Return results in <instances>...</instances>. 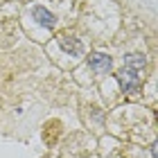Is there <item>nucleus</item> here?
<instances>
[{
	"label": "nucleus",
	"instance_id": "1",
	"mask_svg": "<svg viewBox=\"0 0 158 158\" xmlns=\"http://www.w3.org/2000/svg\"><path fill=\"white\" fill-rule=\"evenodd\" d=\"M140 70L135 68H129L124 66L118 73V81H120V88L127 93V95H135V93H140V86H142V79H140Z\"/></svg>",
	"mask_w": 158,
	"mask_h": 158
},
{
	"label": "nucleus",
	"instance_id": "2",
	"mask_svg": "<svg viewBox=\"0 0 158 158\" xmlns=\"http://www.w3.org/2000/svg\"><path fill=\"white\" fill-rule=\"evenodd\" d=\"M88 61H90V68L97 70V73H109L111 66H113V59L104 52H93Z\"/></svg>",
	"mask_w": 158,
	"mask_h": 158
},
{
	"label": "nucleus",
	"instance_id": "3",
	"mask_svg": "<svg viewBox=\"0 0 158 158\" xmlns=\"http://www.w3.org/2000/svg\"><path fill=\"white\" fill-rule=\"evenodd\" d=\"M59 45L63 52H68L70 56H81L84 54V45L79 39H73V36H61L59 39Z\"/></svg>",
	"mask_w": 158,
	"mask_h": 158
},
{
	"label": "nucleus",
	"instance_id": "4",
	"mask_svg": "<svg viewBox=\"0 0 158 158\" xmlns=\"http://www.w3.org/2000/svg\"><path fill=\"white\" fill-rule=\"evenodd\" d=\"M34 20H36L39 25H43V27H48V30H52L54 27V23H56V18H54V14L52 11H48L45 7H34Z\"/></svg>",
	"mask_w": 158,
	"mask_h": 158
},
{
	"label": "nucleus",
	"instance_id": "5",
	"mask_svg": "<svg viewBox=\"0 0 158 158\" xmlns=\"http://www.w3.org/2000/svg\"><path fill=\"white\" fill-rule=\"evenodd\" d=\"M124 66L135 68V70H142V68H145V56H140V54H129L127 59H124Z\"/></svg>",
	"mask_w": 158,
	"mask_h": 158
}]
</instances>
